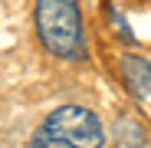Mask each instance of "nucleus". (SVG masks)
I'll return each mask as SVG.
<instances>
[{
  "label": "nucleus",
  "instance_id": "f257e3e1",
  "mask_svg": "<svg viewBox=\"0 0 151 148\" xmlns=\"http://www.w3.org/2000/svg\"><path fill=\"white\" fill-rule=\"evenodd\" d=\"M36 36L56 59H82L86 30L79 0H36Z\"/></svg>",
  "mask_w": 151,
  "mask_h": 148
},
{
  "label": "nucleus",
  "instance_id": "f03ea898",
  "mask_svg": "<svg viewBox=\"0 0 151 148\" xmlns=\"http://www.w3.org/2000/svg\"><path fill=\"white\" fill-rule=\"evenodd\" d=\"M30 148H105V125L86 105H63L33 132Z\"/></svg>",
  "mask_w": 151,
  "mask_h": 148
},
{
  "label": "nucleus",
  "instance_id": "7ed1b4c3",
  "mask_svg": "<svg viewBox=\"0 0 151 148\" xmlns=\"http://www.w3.org/2000/svg\"><path fill=\"white\" fill-rule=\"evenodd\" d=\"M122 79L135 95L151 99V63L141 56H122Z\"/></svg>",
  "mask_w": 151,
  "mask_h": 148
}]
</instances>
